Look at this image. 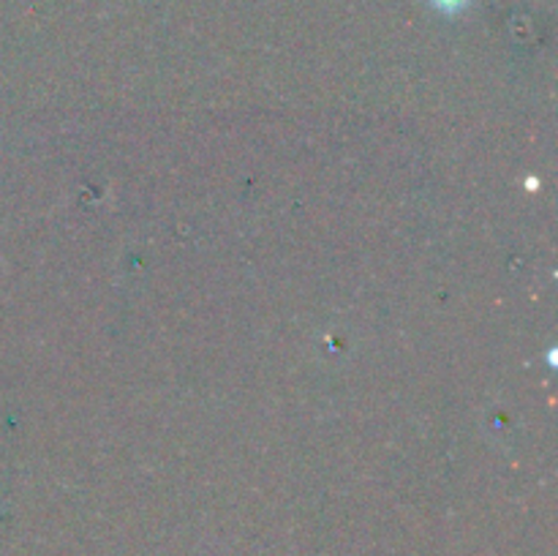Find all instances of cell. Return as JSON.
<instances>
[{"instance_id": "cell-1", "label": "cell", "mask_w": 558, "mask_h": 556, "mask_svg": "<svg viewBox=\"0 0 558 556\" xmlns=\"http://www.w3.org/2000/svg\"><path fill=\"white\" fill-rule=\"evenodd\" d=\"M458 3H461V0H441V5H445V9H456Z\"/></svg>"}]
</instances>
